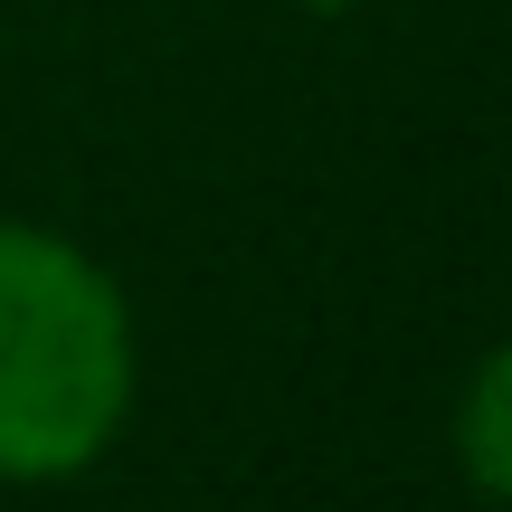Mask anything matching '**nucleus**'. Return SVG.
Masks as SVG:
<instances>
[{"instance_id": "obj_1", "label": "nucleus", "mask_w": 512, "mask_h": 512, "mask_svg": "<svg viewBox=\"0 0 512 512\" xmlns=\"http://www.w3.org/2000/svg\"><path fill=\"white\" fill-rule=\"evenodd\" d=\"M143 408V323L86 238L0 209V494L86 484Z\"/></svg>"}, {"instance_id": "obj_2", "label": "nucleus", "mask_w": 512, "mask_h": 512, "mask_svg": "<svg viewBox=\"0 0 512 512\" xmlns=\"http://www.w3.org/2000/svg\"><path fill=\"white\" fill-rule=\"evenodd\" d=\"M446 446H456V475L475 484L484 503L512 512V332L465 370L456 418H446Z\"/></svg>"}, {"instance_id": "obj_3", "label": "nucleus", "mask_w": 512, "mask_h": 512, "mask_svg": "<svg viewBox=\"0 0 512 512\" xmlns=\"http://www.w3.org/2000/svg\"><path fill=\"white\" fill-rule=\"evenodd\" d=\"M285 10H304V19H351V10H370V0H285Z\"/></svg>"}]
</instances>
